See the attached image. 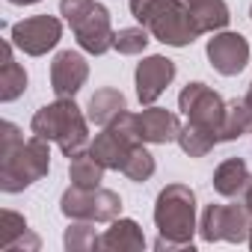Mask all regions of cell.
<instances>
[{
	"label": "cell",
	"instance_id": "obj_8",
	"mask_svg": "<svg viewBox=\"0 0 252 252\" xmlns=\"http://www.w3.org/2000/svg\"><path fill=\"white\" fill-rule=\"evenodd\" d=\"M178 107L187 116V125H196L220 140V125L225 116V101L220 98V92L205 83H187L178 95Z\"/></svg>",
	"mask_w": 252,
	"mask_h": 252
},
{
	"label": "cell",
	"instance_id": "obj_3",
	"mask_svg": "<svg viewBox=\"0 0 252 252\" xmlns=\"http://www.w3.org/2000/svg\"><path fill=\"white\" fill-rule=\"evenodd\" d=\"M131 12L163 45L187 48L202 36V27L181 0H131Z\"/></svg>",
	"mask_w": 252,
	"mask_h": 252
},
{
	"label": "cell",
	"instance_id": "obj_22",
	"mask_svg": "<svg viewBox=\"0 0 252 252\" xmlns=\"http://www.w3.org/2000/svg\"><path fill=\"white\" fill-rule=\"evenodd\" d=\"M104 163L92 155V152H80L71 158L68 163V175H71V184L74 187H83V190H92V187H101L104 181Z\"/></svg>",
	"mask_w": 252,
	"mask_h": 252
},
{
	"label": "cell",
	"instance_id": "obj_27",
	"mask_svg": "<svg viewBox=\"0 0 252 252\" xmlns=\"http://www.w3.org/2000/svg\"><path fill=\"white\" fill-rule=\"evenodd\" d=\"M243 208H246V211L252 214V181H249V187L243 190Z\"/></svg>",
	"mask_w": 252,
	"mask_h": 252
},
{
	"label": "cell",
	"instance_id": "obj_24",
	"mask_svg": "<svg viewBox=\"0 0 252 252\" xmlns=\"http://www.w3.org/2000/svg\"><path fill=\"white\" fill-rule=\"evenodd\" d=\"M122 175H128L137 184H143V181H149L155 175V158H152V152L143 143L128 155V160H125V166H122Z\"/></svg>",
	"mask_w": 252,
	"mask_h": 252
},
{
	"label": "cell",
	"instance_id": "obj_26",
	"mask_svg": "<svg viewBox=\"0 0 252 252\" xmlns=\"http://www.w3.org/2000/svg\"><path fill=\"white\" fill-rule=\"evenodd\" d=\"M65 249H71V252H83V249H98V234H95V222L77 220L74 225H68V231H65Z\"/></svg>",
	"mask_w": 252,
	"mask_h": 252
},
{
	"label": "cell",
	"instance_id": "obj_9",
	"mask_svg": "<svg viewBox=\"0 0 252 252\" xmlns=\"http://www.w3.org/2000/svg\"><path fill=\"white\" fill-rule=\"evenodd\" d=\"M252 214L243 205H208L202 214L199 234L202 240H228V243H243L249 240V222Z\"/></svg>",
	"mask_w": 252,
	"mask_h": 252
},
{
	"label": "cell",
	"instance_id": "obj_31",
	"mask_svg": "<svg viewBox=\"0 0 252 252\" xmlns=\"http://www.w3.org/2000/svg\"><path fill=\"white\" fill-rule=\"evenodd\" d=\"M249 18H252V9H249Z\"/></svg>",
	"mask_w": 252,
	"mask_h": 252
},
{
	"label": "cell",
	"instance_id": "obj_23",
	"mask_svg": "<svg viewBox=\"0 0 252 252\" xmlns=\"http://www.w3.org/2000/svg\"><path fill=\"white\" fill-rule=\"evenodd\" d=\"M217 143H220V140H217L214 134L196 128V125H184L181 134H178V146H181L184 155H190V158H205Z\"/></svg>",
	"mask_w": 252,
	"mask_h": 252
},
{
	"label": "cell",
	"instance_id": "obj_6",
	"mask_svg": "<svg viewBox=\"0 0 252 252\" xmlns=\"http://www.w3.org/2000/svg\"><path fill=\"white\" fill-rule=\"evenodd\" d=\"M140 134H137V119L134 113L125 110L119 119H113L110 125H104V131L95 137V143L89 146V152L107 166V169H119L125 166V160H128V155L140 146Z\"/></svg>",
	"mask_w": 252,
	"mask_h": 252
},
{
	"label": "cell",
	"instance_id": "obj_2",
	"mask_svg": "<svg viewBox=\"0 0 252 252\" xmlns=\"http://www.w3.org/2000/svg\"><path fill=\"white\" fill-rule=\"evenodd\" d=\"M155 225L160 231L155 249H193L196 193L187 184H166L155 202Z\"/></svg>",
	"mask_w": 252,
	"mask_h": 252
},
{
	"label": "cell",
	"instance_id": "obj_28",
	"mask_svg": "<svg viewBox=\"0 0 252 252\" xmlns=\"http://www.w3.org/2000/svg\"><path fill=\"white\" fill-rule=\"evenodd\" d=\"M6 3H15V6H30V3H39V0H6Z\"/></svg>",
	"mask_w": 252,
	"mask_h": 252
},
{
	"label": "cell",
	"instance_id": "obj_1",
	"mask_svg": "<svg viewBox=\"0 0 252 252\" xmlns=\"http://www.w3.org/2000/svg\"><path fill=\"white\" fill-rule=\"evenodd\" d=\"M51 169L48 140L30 137L24 140L12 122H3V143H0V190L21 193L24 187L45 178Z\"/></svg>",
	"mask_w": 252,
	"mask_h": 252
},
{
	"label": "cell",
	"instance_id": "obj_7",
	"mask_svg": "<svg viewBox=\"0 0 252 252\" xmlns=\"http://www.w3.org/2000/svg\"><path fill=\"white\" fill-rule=\"evenodd\" d=\"M60 211L68 217V220H86V222H113L119 214H122V199L113 193V190H104V187H92V190H83V187H68L60 199Z\"/></svg>",
	"mask_w": 252,
	"mask_h": 252
},
{
	"label": "cell",
	"instance_id": "obj_4",
	"mask_svg": "<svg viewBox=\"0 0 252 252\" xmlns=\"http://www.w3.org/2000/svg\"><path fill=\"white\" fill-rule=\"evenodd\" d=\"M30 131L48 143H57L60 152L71 160L74 155L83 152L89 134H86V116L80 113V107L71 98H57L54 104L36 110Z\"/></svg>",
	"mask_w": 252,
	"mask_h": 252
},
{
	"label": "cell",
	"instance_id": "obj_12",
	"mask_svg": "<svg viewBox=\"0 0 252 252\" xmlns=\"http://www.w3.org/2000/svg\"><path fill=\"white\" fill-rule=\"evenodd\" d=\"M89 77V63L77 51H60L51 63V89L57 98H74Z\"/></svg>",
	"mask_w": 252,
	"mask_h": 252
},
{
	"label": "cell",
	"instance_id": "obj_19",
	"mask_svg": "<svg viewBox=\"0 0 252 252\" xmlns=\"http://www.w3.org/2000/svg\"><path fill=\"white\" fill-rule=\"evenodd\" d=\"M125 110H128V101H125V95L119 89H113V86H104L89 98V122L101 125V128L110 125L113 119H119Z\"/></svg>",
	"mask_w": 252,
	"mask_h": 252
},
{
	"label": "cell",
	"instance_id": "obj_17",
	"mask_svg": "<svg viewBox=\"0 0 252 252\" xmlns=\"http://www.w3.org/2000/svg\"><path fill=\"white\" fill-rule=\"evenodd\" d=\"M12 39L3 42V63H0V101H15L27 89V71L12 57Z\"/></svg>",
	"mask_w": 252,
	"mask_h": 252
},
{
	"label": "cell",
	"instance_id": "obj_30",
	"mask_svg": "<svg viewBox=\"0 0 252 252\" xmlns=\"http://www.w3.org/2000/svg\"><path fill=\"white\" fill-rule=\"evenodd\" d=\"M249 246H252V225H249Z\"/></svg>",
	"mask_w": 252,
	"mask_h": 252
},
{
	"label": "cell",
	"instance_id": "obj_5",
	"mask_svg": "<svg viewBox=\"0 0 252 252\" xmlns=\"http://www.w3.org/2000/svg\"><path fill=\"white\" fill-rule=\"evenodd\" d=\"M60 15L71 24L77 45L86 54H107L113 48V27L110 12L98 0H60Z\"/></svg>",
	"mask_w": 252,
	"mask_h": 252
},
{
	"label": "cell",
	"instance_id": "obj_10",
	"mask_svg": "<svg viewBox=\"0 0 252 252\" xmlns=\"http://www.w3.org/2000/svg\"><path fill=\"white\" fill-rule=\"evenodd\" d=\"M9 39L27 57H42L51 48H57V42L63 39V24L54 15H33V18H24V21L12 24Z\"/></svg>",
	"mask_w": 252,
	"mask_h": 252
},
{
	"label": "cell",
	"instance_id": "obj_13",
	"mask_svg": "<svg viewBox=\"0 0 252 252\" xmlns=\"http://www.w3.org/2000/svg\"><path fill=\"white\" fill-rule=\"evenodd\" d=\"M175 80V63L155 54V57H146L140 65H137V98L152 107L163 92L166 86Z\"/></svg>",
	"mask_w": 252,
	"mask_h": 252
},
{
	"label": "cell",
	"instance_id": "obj_11",
	"mask_svg": "<svg viewBox=\"0 0 252 252\" xmlns=\"http://www.w3.org/2000/svg\"><path fill=\"white\" fill-rule=\"evenodd\" d=\"M208 60L222 77H234L249 63V42L240 33H217L208 42Z\"/></svg>",
	"mask_w": 252,
	"mask_h": 252
},
{
	"label": "cell",
	"instance_id": "obj_16",
	"mask_svg": "<svg viewBox=\"0 0 252 252\" xmlns=\"http://www.w3.org/2000/svg\"><path fill=\"white\" fill-rule=\"evenodd\" d=\"M249 181H252V175H249L246 160H243V158H228V160H222V163L217 166L211 184H214V190H217L220 196L234 199V196H243V190L249 187Z\"/></svg>",
	"mask_w": 252,
	"mask_h": 252
},
{
	"label": "cell",
	"instance_id": "obj_20",
	"mask_svg": "<svg viewBox=\"0 0 252 252\" xmlns=\"http://www.w3.org/2000/svg\"><path fill=\"white\" fill-rule=\"evenodd\" d=\"M187 6V12L196 18V24L202 27V33H214V30H222L228 24V6L225 0H181Z\"/></svg>",
	"mask_w": 252,
	"mask_h": 252
},
{
	"label": "cell",
	"instance_id": "obj_29",
	"mask_svg": "<svg viewBox=\"0 0 252 252\" xmlns=\"http://www.w3.org/2000/svg\"><path fill=\"white\" fill-rule=\"evenodd\" d=\"M246 101L252 104V83H249V92H246Z\"/></svg>",
	"mask_w": 252,
	"mask_h": 252
},
{
	"label": "cell",
	"instance_id": "obj_14",
	"mask_svg": "<svg viewBox=\"0 0 252 252\" xmlns=\"http://www.w3.org/2000/svg\"><path fill=\"white\" fill-rule=\"evenodd\" d=\"M134 119H137V134L143 143H160L163 146V143L178 140V134H181L178 116L163 110V107H149V110L137 113Z\"/></svg>",
	"mask_w": 252,
	"mask_h": 252
},
{
	"label": "cell",
	"instance_id": "obj_25",
	"mask_svg": "<svg viewBox=\"0 0 252 252\" xmlns=\"http://www.w3.org/2000/svg\"><path fill=\"white\" fill-rule=\"evenodd\" d=\"M146 45H149V30H146V27H125V30H119V33L113 36V48H116L119 54H125V57L143 54Z\"/></svg>",
	"mask_w": 252,
	"mask_h": 252
},
{
	"label": "cell",
	"instance_id": "obj_21",
	"mask_svg": "<svg viewBox=\"0 0 252 252\" xmlns=\"http://www.w3.org/2000/svg\"><path fill=\"white\" fill-rule=\"evenodd\" d=\"M252 131V104L246 98H234L225 104V116H222V125H220V143H228V140H237L240 134Z\"/></svg>",
	"mask_w": 252,
	"mask_h": 252
},
{
	"label": "cell",
	"instance_id": "obj_15",
	"mask_svg": "<svg viewBox=\"0 0 252 252\" xmlns=\"http://www.w3.org/2000/svg\"><path fill=\"white\" fill-rule=\"evenodd\" d=\"M146 246L143 228L134 220H122L116 217L113 225L98 237V249H110V252H137Z\"/></svg>",
	"mask_w": 252,
	"mask_h": 252
},
{
	"label": "cell",
	"instance_id": "obj_18",
	"mask_svg": "<svg viewBox=\"0 0 252 252\" xmlns=\"http://www.w3.org/2000/svg\"><path fill=\"white\" fill-rule=\"evenodd\" d=\"M21 246L39 249V237L27 231V220L15 211H3L0 214V249L3 252H15Z\"/></svg>",
	"mask_w": 252,
	"mask_h": 252
}]
</instances>
